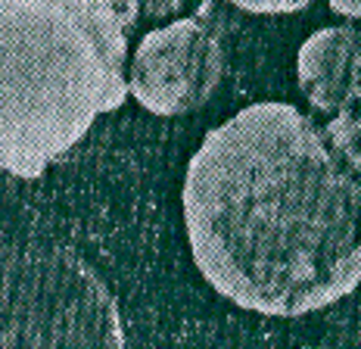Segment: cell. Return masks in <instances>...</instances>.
<instances>
[{
  "mask_svg": "<svg viewBox=\"0 0 361 349\" xmlns=\"http://www.w3.org/2000/svg\"><path fill=\"white\" fill-rule=\"evenodd\" d=\"M118 10V16H122L125 28L131 32L134 22H137L140 16L147 19H165L171 16V13H178L180 6H184V0H112Z\"/></svg>",
  "mask_w": 361,
  "mask_h": 349,
  "instance_id": "cell-7",
  "label": "cell"
},
{
  "mask_svg": "<svg viewBox=\"0 0 361 349\" xmlns=\"http://www.w3.org/2000/svg\"><path fill=\"white\" fill-rule=\"evenodd\" d=\"M302 349H318V346H302Z\"/></svg>",
  "mask_w": 361,
  "mask_h": 349,
  "instance_id": "cell-10",
  "label": "cell"
},
{
  "mask_svg": "<svg viewBox=\"0 0 361 349\" xmlns=\"http://www.w3.org/2000/svg\"><path fill=\"white\" fill-rule=\"evenodd\" d=\"M0 162L37 178L128 90V28L112 0H0Z\"/></svg>",
  "mask_w": 361,
  "mask_h": 349,
  "instance_id": "cell-2",
  "label": "cell"
},
{
  "mask_svg": "<svg viewBox=\"0 0 361 349\" xmlns=\"http://www.w3.org/2000/svg\"><path fill=\"white\" fill-rule=\"evenodd\" d=\"M180 206L197 271L240 309L299 318L361 287V174L299 106L262 100L212 128Z\"/></svg>",
  "mask_w": 361,
  "mask_h": 349,
  "instance_id": "cell-1",
  "label": "cell"
},
{
  "mask_svg": "<svg viewBox=\"0 0 361 349\" xmlns=\"http://www.w3.org/2000/svg\"><path fill=\"white\" fill-rule=\"evenodd\" d=\"M324 134L334 147V153L349 165L352 172L361 174V112H343L334 116L324 125Z\"/></svg>",
  "mask_w": 361,
  "mask_h": 349,
  "instance_id": "cell-6",
  "label": "cell"
},
{
  "mask_svg": "<svg viewBox=\"0 0 361 349\" xmlns=\"http://www.w3.org/2000/svg\"><path fill=\"white\" fill-rule=\"evenodd\" d=\"M4 349H125L116 297L75 249H4Z\"/></svg>",
  "mask_w": 361,
  "mask_h": 349,
  "instance_id": "cell-3",
  "label": "cell"
},
{
  "mask_svg": "<svg viewBox=\"0 0 361 349\" xmlns=\"http://www.w3.org/2000/svg\"><path fill=\"white\" fill-rule=\"evenodd\" d=\"M224 4L255 13V16H287V13H299L312 6V0H224Z\"/></svg>",
  "mask_w": 361,
  "mask_h": 349,
  "instance_id": "cell-8",
  "label": "cell"
},
{
  "mask_svg": "<svg viewBox=\"0 0 361 349\" xmlns=\"http://www.w3.org/2000/svg\"><path fill=\"white\" fill-rule=\"evenodd\" d=\"M296 81L312 110L324 116L361 112V25L312 32L296 53Z\"/></svg>",
  "mask_w": 361,
  "mask_h": 349,
  "instance_id": "cell-5",
  "label": "cell"
},
{
  "mask_svg": "<svg viewBox=\"0 0 361 349\" xmlns=\"http://www.w3.org/2000/svg\"><path fill=\"white\" fill-rule=\"evenodd\" d=\"M327 4L345 22H361V0H327Z\"/></svg>",
  "mask_w": 361,
  "mask_h": 349,
  "instance_id": "cell-9",
  "label": "cell"
},
{
  "mask_svg": "<svg viewBox=\"0 0 361 349\" xmlns=\"http://www.w3.org/2000/svg\"><path fill=\"white\" fill-rule=\"evenodd\" d=\"M228 53L215 22V0L193 16L147 32L131 50L128 90L153 116H187L202 110L224 81Z\"/></svg>",
  "mask_w": 361,
  "mask_h": 349,
  "instance_id": "cell-4",
  "label": "cell"
}]
</instances>
